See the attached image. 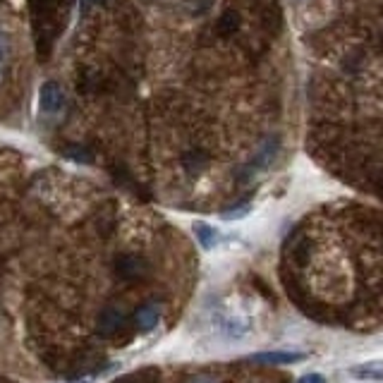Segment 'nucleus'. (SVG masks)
Listing matches in <instances>:
<instances>
[{"mask_svg": "<svg viewBox=\"0 0 383 383\" xmlns=\"http://www.w3.org/2000/svg\"><path fill=\"white\" fill-rule=\"evenodd\" d=\"M158 369H142V372L127 374L123 379H118L115 383H158Z\"/></svg>", "mask_w": 383, "mask_h": 383, "instance_id": "ddd939ff", "label": "nucleus"}, {"mask_svg": "<svg viewBox=\"0 0 383 383\" xmlns=\"http://www.w3.org/2000/svg\"><path fill=\"white\" fill-rule=\"evenodd\" d=\"M72 0H29V12H32V27L39 60H48L53 53L60 32L68 20Z\"/></svg>", "mask_w": 383, "mask_h": 383, "instance_id": "f257e3e1", "label": "nucleus"}, {"mask_svg": "<svg viewBox=\"0 0 383 383\" xmlns=\"http://www.w3.org/2000/svg\"><path fill=\"white\" fill-rule=\"evenodd\" d=\"M182 163H185L187 173H190L192 178H197L206 168V154H202V151H190V154H185V158H182Z\"/></svg>", "mask_w": 383, "mask_h": 383, "instance_id": "1a4fd4ad", "label": "nucleus"}, {"mask_svg": "<svg viewBox=\"0 0 383 383\" xmlns=\"http://www.w3.org/2000/svg\"><path fill=\"white\" fill-rule=\"evenodd\" d=\"M305 355L302 352H259V355H252L247 362L252 364H259V367H285V364H295V362H302Z\"/></svg>", "mask_w": 383, "mask_h": 383, "instance_id": "39448f33", "label": "nucleus"}, {"mask_svg": "<svg viewBox=\"0 0 383 383\" xmlns=\"http://www.w3.org/2000/svg\"><path fill=\"white\" fill-rule=\"evenodd\" d=\"M352 376L357 379H364V381H383V362H369V364H362V367H355L350 372Z\"/></svg>", "mask_w": 383, "mask_h": 383, "instance_id": "6e6552de", "label": "nucleus"}, {"mask_svg": "<svg viewBox=\"0 0 383 383\" xmlns=\"http://www.w3.org/2000/svg\"><path fill=\"white\" fill-rule=\"evenodd\" d=\"M252 197H254V192H247L245 197L240 199V202H235L233 209H226L221 216L226 218V221H235V218L247 216V214H249V209H252V206H249V202H252Z\"/></svg>", "mask_w": 383, "mask_h": 383, "instance_id": "9b49d317", "label": "nucleus"}, {"mask_svg": "<svg viewBox=\"0 0 383 383\" xmlns=\"http://www.w3.org/2000/svg\"><path fill=\"white\" fill-rule=\"evenodd\" d=\"M65 156L68 158H75V161H82V163H91V154L87 149L77 147V144H70L68 149H65Z\"/></svg>", "mask_w": 383, "mask_h": 383, "instance_id": "4468645a", "label": "nucleus"}, {"mask_svg": "<svg viewBox=\"0 0 383 383\" xmlns=\"http://www.w3.org/2000/svg\"><path fill=\"white\" fill-rule=\"evenodd\" d=\"M297 383H326V379L321 374H307V376H302Z\"/></svg>", "mask_w": 383, "mask_h": 383, "instance_id": "dca6fc26", "label": "nucleus"}, {"mask_svg": "<svg viewBox=\"0 0 383 383\" xmlns=\"http://www.w3.org/2000/svg\"><path fill=\"white\" fill-rule=\"evenodd\" d=\"M216 29L221 36H233L237 29H240V17H237V12H233V10L223 12L221 20H218V24H216Z\"/></svg>", "mask_w": 383, "mask_h": 383, "instance_id": "9d476101", "label": "nucleus"}, {"mask_svg": "<svg viewBox=\"0 0 383 383\" xmlns=\"http://www.w3.org/2000/svg\"><path fill=\"white\" fill-rule=\"evenodd\" d=\"M158 321H161V307H158L156 302H147V305H142L135 312V324L139 331H144V333L154 331L158 326Z\"/></svg>", "mask_w": 383, "mask_h": 383, "instance_id": "0eeeda50", "label": "nucleus"}, {"mask_svg": "<svg viewBox=\"0 0 383 383\" xmlns=\"http://www.w3.org/2000/svg\"><path fill=\"white\" fill-rule=\"evenodd\" d=\"M8 53H10L8 39H5V34L0 32V79H3V75H5V63H8Z\"/></svg>", "mask_w": 383, "mask_h": 383, "instance_id": "2eb2a0df", "label": "nucleus"}, {"mask_svg": "<svg viewBox=\"0 0 383 383\" xmlns=\"http://www.w3.org/2000/svg\"><path fill=\"white\" fill-rule=\"evenodd\" d=\"M194 235H197L199 245L204 249H211L218 242V233L211 226H206V223H197V226H194Z\"/></svg>", "mask_w": 383, "mask_h": 383, "instance_id": "f8f14e48", "label": "nucleus"}, {"mask_svg": "<svg viewBox=\"0 0 383 383\" xmlns=\"http://www.w3.org/2000/svg\"><path fill=\"white\" fill-rule=\"evenodd\" d=\"M149 271H151L149 261L139 257V254H120V257L115 259V273H118V278L125 283L144 281V278L149 276Z\"/></svg>", "mask_w": 383, "mask_h": 383, "instance_id": "7ed1b4c3", "label": "nucleus"}, {"mask_svg": "<svg viewBox=\"0 0 383 383\" xmlns=\"http://www.w3.org/2000/svg\"><path fill=\"white\" fill-rule=\"evenodd\" d=\"M278 151H281V137H269V139H264V144H261V149L254 154L252 161L247 163L245 168L237 173V180L240 182H247V180H252L254 175L259 173V170H266L271 166L273 161H276V156H278Z\"/></svg>", "mask_w": 383, "mask_h": 383, "instance_id": "f03ea898", "label": "nucleus"}, {"mask_svg": "<svg viewBox=\"0 0 383 383\" xmlns=\"http://www.w3.org/2000/svg\"><path fill=\"white\" fill-rule=\"evenodd\" d=\"M127 321H130V314L125 312V307H118V305L106 307L99 314V336L108 340L115 338L120 331H125Z\"/></svg>", "mask_w": 383, "mask_h": 383, "instance_id": "20e7f679", "label": "nucleus"}, {"mask_svg": "<svg viewBox=\"0 0 383 383\" xmlns=\"http://www.w3.org/2000/svg\"><path fill=\"white\" fill-rule=\"evenodd\" d=\"M39 101H41V108H44L46 113H58L65 103V94H63V89H60V84L58 82H46L39 91Z\"/></svg>", "mask_w": 383, "mask_h": 383, "instance_id": "423d86ee", "label": "nucleus"}]
</instances>
